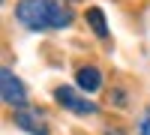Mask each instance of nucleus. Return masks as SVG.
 Masks as SVG:
<instances>
[{
  "mask_svg": "<svg viewBox=\"0 0 150 135\" xmlns=\"http://www.w3.org/2000/svg\"><path fill=\"white\" fill-rule=\"evenodd\" d=\"M15 18L27 30H63L72 24V9L60 0H21Z\"/></svg>",
  "mask_w": 150,
  "mask_h": 135,
  "instance_id": "nucleus-1",
  "label": "nucleus"
},
{
  "mask_svg": "<svg viewBox=\"0 0 150 135\" xmlns=\"http://www.w3.org/2000/svg\"><path fill=\"white\" fill-rule=\"evenodd\" d=\"M0 87H3V102H6V105H15V108L27 105V90H24V84L15 78V72H12V69H3V72H0Z\"/></svg>",
  "mask_w": 150,
  "mask_h": 135,
  "instance_id": "nucleus-2",
  "label": "nucleus"
},
{
  "mask_svg": "<svg viewBox=\"0 0 150 135\" xmlns=\"http://www.w3.org/2000/svg\"><path fill=\"white\" fill-rule=\"evenodd\" d=\"M54 99L63 105V108L75 111V114H96V102L84 99V96H81V93H75L72 87H57V90H54Z\"/></svg>",
  "mask_w": 150,
  "mask_h": 135,
  "instance_id": "nucleus-3",
  "label": "nucleus"
},
{
  "mask_svg": "<svg viewBox=\"0 0 150 135\" xmlns=\"http://www.w3.org/2000/svg\"><path fill=\"white\" fill-rule=\"evenodd\" d=\"M15 126L24 129V132H30V135H48V126L42 123V114L27 108V105H21L15 111Z\"/></svg>",
  "mask_w": 150,
  "mask_h": 135,
  "instance_id": "nucleus-4",
  "label": "nucleus"
},
{
  "mask_svg": "<svg viewBox=\"0 0 150 135\" xmlns=\"http://www.w3.org/2000/svg\"><path fill=\"white\" fill-rule=\"evenodd\" d=\"M75 84H78L84 93H96L99 87H102V72H99L96 66H81L78 72H75Z\"/></svg>",
  "mask_w": 150,
  "mask_h": 135,
  "instance_id": "nucleus-5",
  "label": "nucleus"
},
{
  "mask_svg": "<svg viewBox=\"0 0 150 135\" xmlns=\"http://www.w3.org/2000/svg\"><path fill=\"white\" fill-rule=\"evenodd\" d=\"M87 24H90V30L99 36V39H105V36H108V21H105V12L102 9H99V6H90V9H87Z\"/></svg>",
  "mask_w": 150,
  "mask_h": 135,
  "instance_id": "nucleus-6",
  "label": "nucleus"
},
{
  "mask_svg": "<svg viewBox=\"0 0 150 135\" xmlns=\"http://www.w3.org/2000/svg\"><path fill=\"white\" fill-rule=\"evenodd\" d=\"M141 135H150V117L141 120Z\"/></svg>",
  "mask_w": 150,
  "mask_h": 135,
  "instance_id": "nucleus-7",
  "label": "nucleus"
},
{
  "mask_svg": "<svg viewBox=\"0 0 150 135\" xmlns=\"http://www.w3.org/2000/svg\"><path fill=\"white\" fill-rule=\"evenodd\" d=\"M69 3H75V0H69Z\"/></svg>",
  "mask_w": 150,
  "mask_h": 135,
  "instance_id": "nucleus-8",
  "label": "nucleus"
}]
</instances>
